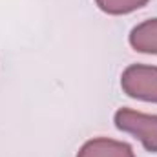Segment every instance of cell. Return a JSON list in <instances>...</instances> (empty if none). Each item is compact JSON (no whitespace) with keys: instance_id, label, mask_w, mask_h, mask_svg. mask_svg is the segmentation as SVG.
<instances>
[{"instance_id":"6da1fadb","label":"cell","mask_w":157,"mask_h":157,"mask_svg":"<svg viewBox=\"0 0 157 157\" xmlns=\"http://www.w3.org/2000/svg\"><path fill=\"white\" fill-rule=\"evenodd\" d=\"M115 126L121 132L137 137L148 152L157 154V115L121 108L115 113Z\"/></svg>"},{"instance_id":"7a4b0ae2","label":"cell","mask_w":157,"mask_h":157,"mask_svg":"<svg viewBox=\"0 0 157 157\" xmlns=\"http://www.w3.org/2000/svg\"><path fill=\"white\" fill-rule=\"evenodd\" d=\"M122 91L139 101L157 102V68L144 64H132L122 71Z\"/></svg>"},{"instance_id":"3957f363","label":"cell","mask_w":157,"mask_h":157,"mask_svg":"<svg viewBox=\"0 0 157 157\" xmlns=\"http://www.w3.org/2000/svg\"><path fill=\"white\" fill-rule=\"evenodd\" d=\"M77 157H135L130 144L113 139H91L82 144Z\"/></svg>"},{"instance_id":"277c9868","label":"cell","mask_w":157,"mask_h":157,"mask_svg":"<svg viewBox=\"0 0 157 157\" xmlns=\"http://www.w3.org/2000/svg\"><path fill=\"white\" fill-rule=\"evenodd\" d=\"M130 46L141 53L157 55V18L141 22L130 31Z\"/></svg>"},{"instance_id":"5b68a950","label":"cell","mask_w":157,"mask_h":157,"mask_svg":"<svg viewBox=\"0 0 157 157\" xmlns=\"http://www.w3.org/2000/svg\"><path fill=\"white\" fill-rule=\"evenodd\" d=\"M95 2L108 15H128L148 4V0H95Z\"/></svg>"}]
</instances>
